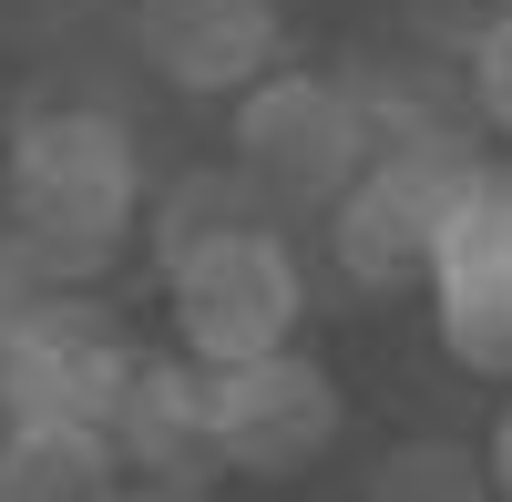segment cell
<instances>
[{
  "instance_id": "1",
  "label": "cell",
  "mask_w": 512,
  "mask_h": 502,
  "mask_svg": "<svg viewBox=\"0 0 512 502\" xmlns=\"http://www.w3.org/2000/svg\"><path fill=\"white\" fill-rule=\"evenodd\" d=\"M0 226L52 287H93L144 226V144L113 103H31L0 154Z\"/></svg>"
},
{
  "instance_id": "2",
  "label": "cell",
  "mask_w": 512,
  "mask_h": 502,
  "mask_svg": "<svg viewBox=\"0 0 512 502\" xmlns=\"http://www.w3.org/2000/svg\"><path fill=\"white\" fill-rule=\"evenodd\" d=\"M472 175H482V123L379 144V154H369V175L338 195V216H328V257H338V277H349L359 298L431 287L441 226H451V205L472 195Z\"/></svg>"
},
{
  "instance_id": "3",
  "label": "cell",
  "mask_w": 512,
  "mask_h": 502,
  "mask_svg": "<svg viewBox=\"0 0 512 502\" xmlns=\"http://www.w3.org/2000/svg\"><path fill=\"white\" fill-rule=\"evenodd\" d=\"M369 154H379V134H369V103H359L349 72L287 62L236 103V164L277 195V216H318L328 226L338 195L369 175Z\"/></svg>"
},
{
  "instance_id": "4",
  "label": "cell",
  "mask_w": 512,
  "mask_h": 502,
  "mask_svg": "<svg viewBox=\"0 0 512 502\" xmlns=\"http://www.w3.org/2000/svg\"><path fill=\"white\" fill-rule=\"evenodd\" d=\"M164 318H175V349H195L205 369H246V359L297 349L308 267H297L287 226H256V236H226L205 257L164 267Z\"/></svg>"
},
{
  "instance_id": "5",
  "label": "cell",
  "mask_w": 512,
  "mask_h": 502,
  "mask_svg": "<svg viewBox=\"0 0 512 502\" xmlns=\"http://www.w3.org/2000/svg\"><path fill=\"white\" fill-rule=\"evenodd\" d=\"M338 431H349V390L338 369L308 359V349H277V359H246V369H216V462L246 472V482H297L318 472Z\"/></svg>"
},
{
  "instance_id": "6",
  "label": "cell",
  "mask_w": 512,
  "mask_h": 502,
  "mask_svg": "<svg viewBox=\"0 0 512 502\" xmlns=\"http://www.w3.org/2000/svg\"><path fill=\"white\" fill-rule=\"evenodd\" d=\"M0 349H11V380H21V421H103L134 380V328H123L93 287H52L0 318Z\"/></svg>"
},
{
  "instance_id": "7",
  "label": "cell",
  "mask_w": 512,
  "mask_h": 502,
  "mask_svg": "<svg viewBox=\"0 0 512 502\" xmlns=\"http://www.w3.org/2000/svg\"><path fill=\"white\" fill-rule=\"evenodd\" d=\"M431 318L472 380H512V164H482L472 195L451 205L431 257Z\"/></svg>"
},
{
  "instance_id": "8",
  "label": "cell",
  "mask_w": 512,
  "mask_h": 502,
  "mask_svg": "<svg viewBox=\"0 0 512 502\" xmlns=\"http://www.w3.org/2000/svg\"><path fill=\"white\" fill-rule=\"evenodd\" d=\"M134 52L195 103H246L267 72H287V11L277 0H134Z\"/></svg>"
},
{
  "instance_id": "9",
  "label": "cell",
  "mask_w": 512,
  "mask_h": 502,
  "mask_svg": "<svg viewBox=\"0 0 512 502\" xmlns=\"http://www.w3.org/2000/svg\"><path fill=\"white\" fill-rule=\"evenodd\" d=\"M103 421L123 441V462H134V482H216L226 472L216 462V369L195 349H144Z\"/></svg>"
},
{
  "instance_id": "10",
  "label": "cell",
  "mask_w": 512,
  "mask_h": 502,
  "mask_svg": "<svg viewBox=\"0 0 512 502\" xmlns=\"http://www.w3.org/2000/svg\"><path fill=\"white\" fill-rule=\"evenodd\" d=\"M134 462H123L113 421H21L0 441V502H123Z\"/></svg>"
},
{
  "instance_id": "11",
  "label": "cell",
  "mask_w": 512,
  "mask_h": 502,
  "mask_svg": "<svg viewBox=\"0 0 512 502\" xmlns=\"http://www.w3.org/2000/svg\"><path fill=\"white\" fill-rule=\"evenodd\" d=\"M256 226H287V216L236 154L226 164H185V175L154 185V267H185V257H205L226 236H256Z\"/></svg>"
},
{
  "instance_id": "12",
  "label": "cell",
  "mask_w": 512,
  "mask_h": 502,
  "mask_svg": "<svg viewBox=\"0 0 512 502\" xmlns=\"http://www.w3.org/2000/svg\"><path fill=\"white\" fill-rule=\"evenodd\" d=\"M369 502H502V472H492V451L451 441V431H410L379 451Z\"/></svg>"
},
{
  "instance_id": "13",
  "label": "cell",
  "mask_w": 512,
  "mask_h": 502,
  "mask_svg": "<svg viewBox=\"0 0 512 502\" xmlns=\"http://www.w3.org/2000/svg\"><path fill=\"white\" fill-rule=\"evenodd\" d=\"M461 93H472V123L512 144V11H492L461 52Z\"/></svg>"
},
{
  "instance_id": "14",
  "label": "cell",
  "mask_w": 512,
  "mask_h": 502,
  "mask_svg": "<svg viewBox=\"0 0 512 502\" xmlns=\"http://www.w3.org/2000/svg\"><path fill=\"white\" fill-rule=\"evenodd\" d=\"M123 502H205V482H134Z\"/></svg>"
},
{
  "instance_id": "15",
  "label": "cell",
  "mask_w": 512,
  "mask_h": 502,
  "mask_svg": "<svg viewBox=\"0 0 512 502\" xmlns=\"http://www.w3.org/2000/svg\"><path fill=\"white\" fill-rule=\"evenodd\" d=\"M492 472H502V492H512V400H502V421H492Z\"/></svg>"
},
{
  "instance_id": "16",
  "label": "cell",
  "mask_w": 512,
  "mask_h": 502,
  "mask_svg": "<svg viewBox=\"0 0 512 502\" xmlns=\"http://www.w3.org/2000/svg\"><path fill=\"white\" fill-rule=\"evenodd\" d=\"M502 11H512V0H502Z\"/></svg>"
},
{
  "instance_id": "17",
  "label": "cell",
  "mask_w": 512,
  "mask_h": 502,
  "mask_svg": "<svg viewBox=\"0 0 512 502\" xmlns=\"http://www.w3.org/2000/svg\"><path fill=\"white\" fill-rule=\"evenodd\" d=\"M502 502H512V492H502Z\"/></svg>"
}]
</instances>
